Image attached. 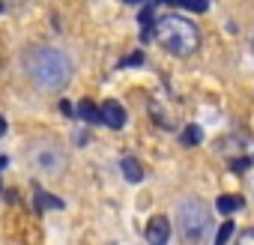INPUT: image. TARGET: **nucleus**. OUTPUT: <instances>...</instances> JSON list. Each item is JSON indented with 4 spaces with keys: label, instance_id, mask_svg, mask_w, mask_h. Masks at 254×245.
Here are the masks:
<instances>
[{
    "label": "nucleus",
    "instance_id": "1",
    "mask_svg": "<svg viewBox=\"0 0 254 245\" xmlns=\"http://www.w3.org/2000/svg\"><path fill=\"white\" fill-rule=\"evenodd\" d=\"M24 72L39 90H63L72 78V60L48 45H36L24 54Z\"/></svg>",
    "mask_w": 254,
    "mask_h": 245
},
{
    "label": "nucleus",
    "instance_id": "5",
    "mask_svg": "<svg viewBox=\"0 0 254 245\" xmlns=\"http://www.w3.org/2000/svg\"><path fill=\"white\" fill-rule=\"evenodd\" d=\"M168 236H171V221H168L165 215H156V218L147 224V242H153V245H165Z\"/></svg>",
    "mask_w": 254,
    "mask_h": 245
},
{
    "label": "nucleus",
    "instance_id": "15",
    "mask_svg": "<svg viewBox=\"0 0 254 245\" xmlns=\"http://www.w3.org/2000/svg\"><path fill=\"white\" fill-rule=\"evenodd\" d=\"M248 165H251L248 159H233V162H230V168H233V171H245Z\"/></svg>",
    "mask_w": 254,
    "mask_h": 245
},
{
    "label": "nucleus",
    "instance_id": "9",
    "mask_svg": "<svg viewBox=\"0 0 254 245\" xmlns=\"http://www.w3.org/2000/svg\"><path fill=\"white\" fill-rule=\"evenodd\" d=\"M242 197L239 194H224V197H218V212H224V215H230V212H236V209H242Z\"/></svg>",
    "mask_w": 254,
    "mask_h": 245
},
{
    "label": "nucleus",
    "instance_id": "16",
    "mask_svg": "<svg viewBox=\"0 0 254 245\" xmlns=\"http://www.w3.org/2000/svg\"><path fill=\"white\" fill-rule=\"evenodd\" d=\"M141 60H144V57H141V54H135V57H129V60H123V66H138Z\"/></svg>",
    "mask_w": 254,
    "mask_h": 245
},
{
    "label": "nucleus",
    "instance_id": "2",
    "mask_svg": "<svg viewBox=\"0 0 254 245\" xmlns=\"http://www.w3.org/2000/svg\"><path fill=\"white\" fill-rule=\"evenodd\" d=\"M156 42L174 57H191L200 48V30L183 15H168L156 24Z\"/></svg>",
    "mask_w": 254,
    "mask_h": 245
},
{
    "label": "nucleus",
    "instance_id": "3",
    "mask_svg": "<svg viewBox=\"0 0 254 245\" xmlns=\"http://www.w3.org/2000/svg\"><path fill=\"white\" fill-rule=\"evenodd\" d=\"M177 227H180V236L186 242H203L209 227H212V215H209L206 203L197 197L183 200L177 206Z\"/></svg>",
    "mask_w": 254,
    "mask_h": 245
},
{
    "label": "nucleus",
    "instance_id": "6",
    "mask_svg": "<svg viewBox=\"0 0 254 245\" xmlns=\"http://www.w3.org/2000/svg\"><path fill=\"white\" fill-rule=\"evenodd\" d=\"M102 126H108V129H123L126 126L123 105H117V102H105L102 105Z\"/></svg>",
    "mask_w": 254,
    "mask_h": 245
},
{
    "label": "nucleus",
    "instance_id": "8",
    "mask_svg": "<svg viewBox=\"0 0 254 245\" xmlns=\"http://www.w3.org/2000/svg\"><path fill=\"white\" fill-rule=\"evenodd\" d=\"M78 117H81L84 122H93V126H99V122H102V108H96L93 102L84 99V102L78 105Z\"/></svg>",
    "mask_w": 254,
    "mask_h": 245
},
{
    "label": "nucleus",
    "instance_id": "12",
    "mask_svg": "<svg viewBox=\"0 0 254 245\" xmlns=\"http://www.w3.org/2000/svg\"><path fill=\"white\" fill-rule=\"evenodd\" d=\"M200 141H203L200 126H186V132H183V144H186V147H194V144H200Z\"/></svg>",
    "mask_w": 254,
    "mask_h": 245
},
{
    "label": "nucleus",
    "instance_id": "11",
    "mask_svg": "<svg viewBox=\"0 0 254 245\" xmlns=\"http://www.w3.org/2000/svg\"><path fill=\"white\" fill-rule=\"evenodd\" d=\"M45 206H51V209H60V206H63V200H57V197H51L48 191L36 188V209H45Z\"/></svg>",
    "mask_w": 254,
    "mask_h": 245
},
{
    "label": "nucleus",
    "instance_id": "10",
    "mask_svg": "<svg viewBox=\"0 0 254 245\" xmlns=\"http://www.w3.org/2000/svg\"><path fill=\"white\" fill-rule=\"evenodd\" d=\"M174 6H183V9H191V12H206L209 9V0H168Z\"/></svg>",
    "mask_w": 254,
    "mask_h": 245
},
{
    "label": "nucleus",
    "instance_id": "14",
    "mask_svg": "<svg viewBox=\"0 0 254 245\" xmlns=\"http://www.w3.org/2000/svg\"><path fill=\"white\" fill-rule=\"evenodd\" d=\"M239 242H242V245H254V227H251V230H242V233H239Z\"/></svg>",
    "mask_w": 254,
    "mask_h": 245
},
{
    "label": "nucleus",
    "instance_id": "13",
    "mask_svg": "<svg viewBox=\"0 0 254 245\" xmlns=\"http://www.w3.org/2000/svg\"><path fill=\"white\" fill-rule=\"evenodd\" d=\"M230 233H233V224H230V221H224V224H221V230L215 233V242H218V245H224V242L230 239Z\"/></svg>",
    "mask_w": 254,
    "mask_h": 245
},
{
    "label": "nucleus",
    "instance_id": "7",
    "mask_svg": "<svg viewBox=\"0 0 254 245\" xmlns=\"http://www.w3.org/2000/svg\"><path fill=\"white\" fill-rule=\"evenodd\" d=\"M120 168H123V177L129 180V183H141V180H144V168H141V162L132 159V156H126V159L120 162Z\"/></svg>",
    "mask_w": 254,
    "mask_h": 245
},
{
    "label": "nucleus",
    "instance_id": "18",
    "mask_svg": "<svg viewBox=\"0 0 254 245\" xmlns=\"http://www.w3.org/2000/svg\"><path fill=\"white\" fill-rule=\"evenodd\" d=\"M3 135H6V120L0 117V138H3Z\"/></svg>",
    "mask_w": 254,
    "mask_h": 245
},
{
    "label": "nucleus",
    "instance_id": "17",
    "mask_svg": "<svg viewBox=\"0 0 254 245\" xmlns=\"http://www.w3.org/2000/svg\"><path fill=\"white\" fill-rule=\"evenodd\" d=\"M60 111H63V114H66V117H72V114H75V111H72V105H69V102H60Z\"/></svg>",
    "mask_w": 254,
    "mask_h": 245
},
{
    "label": "nucleus",
    "instance_id": "4",
    "mask_svg": "<svg viewBox=\"0 0 254 245\" xmlns=\"http://www.w3.org/2000/svg\"><path fill=\"white\" fill-rule=\"evenodd\" d=\"M27 162H30L33 171H39V174H45V177H57V174H63V168H66V153H63V147H60L57 141L45 138V141L30 144Z\"/></svg>",
    "mask_w": 254,
    "mask_h": 245
}]
</instances>
